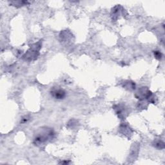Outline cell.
Segmentation results:
<instances>
[{
    "mask_svg": "<svg viewBox=\"0 0 165 165\" xmlns=\"http://www.w3.org/2000/svg\"><path fill=\"white\" fill-rule=\"evenodd\" d=\"M124 87L129 90H132L135 89V85L134 82L128 81L126 83H125V85H123Z\"/></svg>",
    "mask_w": 165,
    "mask_h": 165,
    "instance_id": "10",
    "label": "cell"
},
{
    "mask_svg": "<svg viewBox=\"0 0 165 165\" xmlns=\"http://www.w3.org/2000/svg\"><path fill=\"white\" fill-rule=\"evenodd\" d=\"M120 130L121 132H122L124 135H130L131 134L132 132L131 128H130L129 126L125 124H123L120 126Z\"/></svg>",
    "mask_w": 165,
    "mask_h": 165,
    "instance_id": "8",
    "label": "cell"
},
{
    "mask_svg": "<svg viewBox=\"0 0 165 165\" xmlns=\"http://www.w3.org/2000/svg\"><path fill=\"white\" fill-rule=\"evenodd\" d=\"M124 12H125V9L122 7L120 5L116 6L114 8H113V9L112 11L111 15H112V20H117L120 16L124 14Z\"/></svg>",
    "mask_w": 165,
    "mask_h": 165,
    "instance_id": "6",
    "label": "cell"
},
{
    "mask_svg": "<svg viewBox=\"0 0 165 165\" xmlns=\"http://www.w3.org/2000/svg\"><path fill=\"white\" fill-rule=\"evenodd\" d=\"M114 110L116 114L121 119H125L128 116V112L127 108L123 105H117L114 107Z\"/></svg>",
    "mask_w": 165,
    "mask_h": 165,
    "instance_id": "5",
    "label": "cell"
},
{
    "mask_svg": "<svg viewBox=\"0 0 165 165\" xmlns=\"http://www.w3.org/2000/svg\"><path fill=\"white\" fill-rule=\"evenodd\" d=\"M154 56H155V57L156 59H158V60H161V59H162L163 55H162V54H161V52L156 50V51H154Z\"/></svg>",
    "mask_w": 165,
    "mask_h": 165,
    "instance_id": "12",
    "label": "cell"
},
{
    "mask_svg": "<svg viewBox=\"0 0 165 165\" xmlns=\"http://www.w3.org/2000/svg\"><path fill=\"white\" fill-rule=\"evenodd\" d=\"M135 96L137 99L140 101L148 100L149 102L150 99L152 97V93L147 87H141L135 93Z\"/></svg>",
    "mask_w": 165,
    "mask_h": 165,
    "instance_id": "3",
    "label": "cell"
},
{
    "mask_svg": "<svg viewBox=\"0 0 165 165\" xmlns=\"http://www.w3.org/2000/svg\"><path fill=\"white\" fill-rule=\"evenodd\" d=\"M55 135L54 130L51 128H42L36 135L34 139V143L36 145H40L51 140H53Z\"/></svg>",
    "mask_w": 165,
    "mask_h": 165,
    "instance_id": "1",
    "label": "cell"
},
{
    "mask_svg": "<svg viewBox=\"0 0 165 165\" xmlns=\"http://www.w3.org/2000/svg\"><path fill=\"white\" fill-rule=\"evenodd\" d=\"M153 146L156 148V149L159 150H163L164 149V143L161 140L154 141V142L153 143Z\"/></svg>",
    "mask_w": 165,
    "mask_h": 165,
    "instance_id": "11",
    "label": "cell"
},
{
    "mask_svg": "<svg viewBox=\"0 0 165 165\" xmlns=\"http://www.w3.org/2000/svg\"><path fill=\"white\" fill-rule=\"evenodd\" d=\"M29 3V2L27 1H12L10 2V4L16 7H21L25 5H27Z\"/></svg>",
    "mask_w": 165,
    "mask_h": 165,
    "instance_id": "9",
    "label": "cell"
},
{
    "mask_svg": "<svg viewBox=\"0 0 165 165\" xmlns=\"http://www.w3.org/2000/svg\"><path fill=\"white\" fill-rule=\"evenodd\" d=\"M69 162H67V161H65V162H62L60 163V164H68Z\"/></svg>",
    "mask_w": 165,
    "mask_h": 165,
    "instance_id": "13",
    "label": "cell"
},
{
    "mask_svg": "<svg viewBox=\"0 0 165 165\" xmlns=\"http://www.w3.org/2000/svg\"><path fill=\"white\" fill-rule=\"evenodd\" d=\"M41 44L39 42L34 44L27 53L23 56V58L27 61L35 60L39 56V51L41 48Z\"/></svg>",
    "mask_w": 165,
    "mask_h": 165,
    "instance_id": "2",
    "label": "cell"
},
{
    "mask_svg": "<svg viewBox=\"0 0 165 165\" xmlns=\"http://www.w3.org/2000/svg\"><path fill=\"white\" fill-rule=\"evenodd\" d=\"M73 35L72 34L67 30H65L62 32L60 34V38L61 41H63V43H69L72 41Z\"/></svg>",
    "mask_w": 165,
    "mask_h": 165,
    "instance_id": "7",
    "label": "cell"
},
{
    "mask_svg": "<svg viewBox=\"0 0 165 165\" xmlns=\"http://www.w3.org/2000/svg\"><path fill=\"white\" fill-rule=\"evenodd\" d=\"M50 94L52 97H53L56 99L61 100L63 99L66 97V92L58 87H54L50 90Z\"/></svg>",
    "mask_w": 165,
    "mask_h": 165,
    "instance_id": "4",
    "label": "cell"
}]
</instances>
